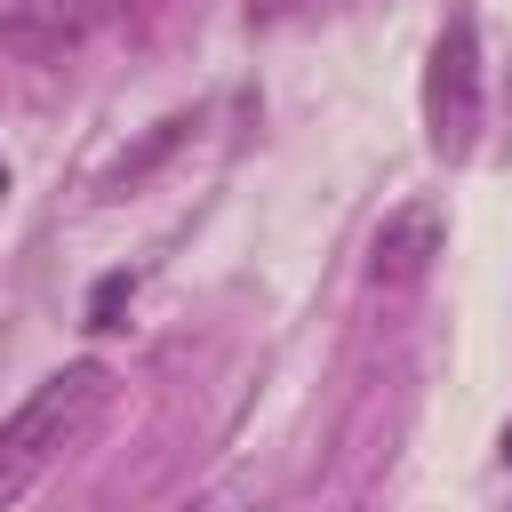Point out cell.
<instances>
[{"label":"cell","instance_id":"obj_7","mask_svg":"<svg viewBox=\"0 0 512 512\" xmlns=\"http://www.w3.org/2000/svg\"><path fill=\"white\" fill-rule=\"evenodd\" d=\"M0 184H8V168H0Z\"/></svg>","mask_w":512,"mask_h":512},{"label":"cell","instance_id":"obj_4","mask_svg":"<svg viewBox=\"0 0 512 512\" xmlns=\"http://www.w3.org/2000/svg\"><path fill=\"white\" fill-rule=\"evenodd\" d=\"M128 296H136V272H104V280L88 288V328H120Z\"/></svg>","mask_w":512,"mask_h":512},{"label":"cell","instance_id":"obj_1","mask_svg":"<svg viewBox=\"0 0 512 512\" xmlns=\"http://www.w3.org/2000/svg\"><path fill=\"white\" fill-rule=\"evenodd\" d=\"M104 400H112L104 360H72V368L40 376V384L16 400V416H0V512H8L16 496H32L40 472L64 464V456L88 440V424L104 416Z\"/></svg>","mask_w":512,"mask_h":512},{"label":"cell","instance_id":"obj_2","mask_svg":"<svg viewBox=\"0 0 512 512\" xmlns=\"http://www.w3.org/2000/svg\"><path fill=\"white\" fill-rule=\"evenodd\" d=\"M424 136L440 160H472L480 144V32L472 16H448L424 64Z\"/></svg>","mask_w":512,"mask_h":512},{"label":"cell","instance_id":"obj_5","mask_svg":"<svg viewBox=\"0 0 512 512\" xmlns=\"http://www.w3.org/2000/svg\"><path fill=\"white\" fill-rule=\"evenodd\" d=\"M496 456H504V464H512V424H504V440H496Z\"/></svg>","mask_w":512,"mask_h":512},{"label":"cell","instance_id":"obj_6","mask_svg":"<svg viewBox=\"0 0 512 512\" xmlns=\"http://www.w3.org/2000/svg\"><path fill=\"white\" fill-rule=\"evenodd\" d=\"M184 512H224V504H184Z\"/></svg>","mask_w":512,"mask_h":512},{"label":"cell","instance_id":"obj_3","mask_svg":"<svg viewBox=\"0 0 512 512\" xmlns=\"http://www.w3.org/2000/svg\"><path fill=\"white\" fill-rule=\"evenodd\" d=\"M440 248H448V216H440L432 200H408V208H392V216L376 224V240H368V280H376V288H416Z\"/></svg>","mask_w":512,"mask_h":512}]
</instances>
